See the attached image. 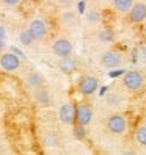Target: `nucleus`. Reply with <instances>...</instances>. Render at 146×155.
<instances>
[{"label":"nucleus","mask_w":146,"mask_h":155,"mask_svg":"<svg viewBox=\"0 0 146 155\" xmlns=\"http://www.w3.org/2000/svg\"><path fill=\"white\" fill-rule=\"evenodd\" d=\"M19 41H21V44L22 45H25V47H32L33 45V42H35V39H33V36L30 35V31L29 30H22L21 33H19Z\"/></svg>","instance_id":"18"},{"label":"nucleus","mask_w":146,"mask_h":155,"mask_svg":"<svg viewBox=\"0 0 146 155\" xmlns=\"http://www.w3.org/2000/svg\"><path fill=\"white\" fill-rule=\"evenodd\" d=\"M25 85L27 88L35 89V88H39V86H46V78L42 77V74L36 69H30L29 72L25 74Z\"/></svg>","instance_id":"13"},{"label":"nucleus","mask_w":146,"mask_h":155,"mask_svg":"<svg viewBox=\"0 0 146 155\" xmlns=\"http://www.w3.org/2000/svg\"><path fill=\"white\" fill-rule=\"evenodd\" d=\"M58 117L63 124L66 125H72L76 121V105L72 102H66L60 107L58 110Z\"/></svg>","instance_id":"12"},{"label":"nucleus","mask_w":146,"mask_h":155,"mask_svg":"<svg viewBox=\"0 0 146 155\" xmlns=\"http://www.w3.org/2000/svg\"><path fill=\"white\" fill-rule=\"evenodd\" d=\"M121 88L127 93H141L146 88V75L140 69H131L121 77Z\"/></svg>","instance_id":"2"},{"label":"nucleus","mask_w":146,"mask_h":155,"mask_svg":"<svg viewBox=\"0 0 146 155\" xmlns=\"http://www.w3.org/2000/svg\"><path fill=\"white\" fill-rule=\"evenodd\" d=\"M52 52L55 53L58 58L63 57H69L74 52V45H72V41L66 36H58L52 41Z\"/></svg>","instance_id":"6"},{"label":"nucleus","mask_w":146,"mask_h":155,"mask_svg":"<svg viewBox=\"0 0 146 155\" xmlns=\"http://www.w3.org/2000/svg\"><path fill=\"white\" fill-rule=\"evenodd\" d=\"M5 38H6V31L3 27H0V41H5Z\"/></svg>","instance_id":"24"},{"label":"nucleus","mask_w":146,"mask_h":155,"mask_svg":"<svg viewBox=\"0 0 146 155\" xmlns=\"http://www.w3.org/2000/svg\"><path fill=\"white\" fill-rule=\"evenodd\" d=\"M104 104L110 111H121L127 105V97L121 89H110L104 96Z\"/></svg>","instance_id":"4"},{"label":"nucleus","mask_w":146,"mask_h":155,"mask_svg":"<svg viewBox=\"0 0 146 155\" xmlns=\"http://www.w3.org/2000/svg\"><path fill=\"white\" fill-rule=\"evenodd\" d=\"M21 68V57L14 52H5L0 55V69L5 72H16Z\"/></svg>","instance_id":"10"},{"label":"nucleus","mask_w":146,"mask_h":155,"mask_svg":"<svg viewBox=\"0 0 146 155\" xmlns=\"http://www.w3.org/2000/svg\"><path fill=\"white\" fill-rule=\"evenodd\" d=\"M58 21H60L61 28H65L68 31H72V30H76L79 27V16L74 11H71V10H65V11H63L60 14Z\"/></svg>","instance_id":"11"},{"label":"nucleus","mask_w":146,"mask_h":155,"mask_svg":"<svg viewBox=\"0 0 146 155\" xmlns=\"http://www.w3.org/2000/svg\"><path fill=\"white\" fill-rule=\"evenodd\" d=\"M74 127H72V135L76 136L77 140H83L87 136V127L85 125H80V124H72Z\"/></svg>","instance_id":"19"},{"label":"nucleus","mask_w":146,"mask_h":155,"mask_svg":"<svg viewBox=\"0 0 146 155\" xmlns=\"http://www.w3.org/2000/svg\"><path fill=\"white\" fill-rule=\"evenodd\" d=\"M99 64L105 69H118L124 64V53L115 47H108L99 55Z\"/></svg>","instance_id":"3"},{"label":"nucleus","mask_w":146,"mask_h":155,"mask_svg":"<svg viewBox=\"0 0 146 155\" xmlns=\"http://www.w3.org/2000/svg\"><path fill=\"white\" fill-rule=\"evenodd\" d=\"M58 69L63 72V74H72V72L77 69V61H76V58L72 57V55L60 58Z\"/></svg>","instance_id":"17"},{"label":"nucleus","mask_w":146,"mask_h":155,"mask_svg":"<svg viewBox=\"0 0 146 155\" xmlns=\"http://www.w3.org/2000/svg\"><path fill=\"white\" fill-rule=\"evenodd\" d=\"M143 38H144V41H146V24H144V27H143Z\"/></svg>","instance_id":"28"},{"label":"nucleus","mask_w":146,"mask_h":155,"mask_svg":"<svg viewBox=\"0 0 146 155\" xmlns=\"http://www.w3.org/2000/svg\"><path fill=\"white\" fill-rule=\"evenodd\" d=\"M32 97H33L35 102L38 104V105H41V107L49 105V104H50V100H52V97H50V91L46 88V86H39V88L32 89Z\"/></svg>","instance_id":"14"},{"label":"nucleus","mask_w":146,"mask_h":155,"mask_svg":"<svg viewBox=\"0 0 146 155\" xmlns=\"http://www.w3.org/2000/svg\"><path fill=\"white\" fill-rule=\"evenodd\" d=\"M126 21L131 25H138L146 22V0H135L131 10L126 14Z\"/></svg>","instance_id":"5"},{"label":"nucleus","mask_w":146,"mask_h":155,"mask_svg":"<svg viewBox=\"0 0 146 155\" xmlns=\"http://www.w3.org/2000/svg\"><path fill=\"white\" fill-rule=\"evenodd\" d=\"M58 6H63V8H68V6H71V3L74 2V0H53Z\"/></svg>","instance_id":"22"},{"label":"nucleus","mask_w":146,"mask_h":155,"mask_svg":"<svg viewBox=\"0 0 146 155\" xmlns=\"http://www.w3.org/2000/svg\"><path fill=\"white\" fill-rule=\"evenodd\" d=\"M141 55H143V57L146 58V45H144V47L141 49Z\"/></svg>","instance_id":"27"},{"label":"nucleus","mask_w":146,"mask_h":155,"mask_svg":"<svg viewBox=\"0 0 146 155\" xmlns=\"http://www.w3.org/2000/svg\"><path fill=\"white\" fill-rule=\"evenodd\" d=\"M5 47H6L5 41H0V52H3V50H5Z\"/></svg>","instance_id":"26"},{"label":"nucleus","mask_w":146,"mask_h":155,"mask_svg":"<svg viewBox=\"0 0 146 155\" xmlns=\"http://www.w3.org/2000/svg\"><path fill=\"white\" fill-rule=\"evenodd\" d=\"M104 130L115 138H121L129 132V117L123 111H112L104 117Z\"/></svg>","instance_id":"1"},{"label":"nucleus","mask_w":146,"mask_h":155,"mask_svg":"<svg viewBox=\"0 0 146 155\" xmlns=\"http://www.w3.org/2000/svg\"><path fill=\"white\" fill-rule=\"evenodd\" d=\"M87 22L88 24H99V14L96 11L87 13Z\"/></svg>","instance_id":"21"},{"label":"nucleus","mask_w":146,"mask_h":155,"mask_svg":"<svg viewBox=\"0 0 146 155\" xmlns=\"http://www.w3.org/2000/svg\"><path fill=\"white\" fill-rule=\"evenodd\" d=\"M77 88H79V93L83 96V97H90V96H93L96 91H97V88H99V80H97L96 75L87 74V75H83V77L80 78Z\"/></svg>","instance_id":"7"},{"label":"nucleus","mask_w":146,"mask_h":155,"mask_svg":"<svg viewBox=\"0 0 146 155\" xmlns=\"http://www.w3.org/2000/svg\"><path fill=\"white\" fill-rule=\"evenodd\" d=\"M134 143L137 147L146 149V121L140 122L134 130Z\"/></svg>","instance_id":"15"},{"label":"nucleus","mask_w":146,"mask_h":155,"mask_svg":"<svg viewBox=\"0 0 146 155\" xmlns=\"http://www.w3.org/2000/svg\"><path fill=\"white\" fill-rule=\"evenodd\" d=\"M11 52H14L16 55H19V57H22V52H21L19 49H16V47H11Z\"/></svg>","instance_id":"25"},{"label":"nucleus","mask_w":146,"mask_h":155,"mask_svg":"<svg viewBox=\"0 0 146 155\" xmlns=\"http://www.w3.org/2000/svg\"><path fill=\"white\" fill-rule=\"evenodd\" d=\"M93 107H91L88 102H79L76 105V124L85 125L88 127L93 121Z\"/></svg>","instance_id":"8"},{"label":"nucleus","mask_w":146,"mask_h":155,"mask_svg":"<svg viewBox=\"0 0 146 155\" xmlns=\"http://www.w3.org/2000/svg\"><path fill=\"white\" fill-rule=\"evenodd\" d=\"M113 38H115V35H113V30H110V28H105L99 33V39L102 42H112Z\"/></svg>","instance_id":"20"},{"label":"nucleus","mask_w":146,"mask_h":155,"mask_svg":"<svg viewBox=\"0 0 146 155\" xmlns=\"http://www.w3.org/2000/svg\"><path fill=\"white\" fill-rule=\"evenodd\" d=\"M27 30L30 31V35L33 36L35 41H42L46 39V36L49 33V28H47V24H46L44 19H39V17H36V19H32L27 25Z\"/></svg>","instance_id":"9"},{"label":"nucleus","mask_w":146,"mask_h":155,"mask_svg":"<svg viewBox=\"0 0 146 155\" xmlns=\"http://www.w3.org/2000/svg\"><path fill=\"white\" fill-rule=\"evenodd\" d=\"M134 2L135 0H110V6L116 14L126 16L127 11L131 10V6L134 5Z\"/></svg>","instance_id":"16"},{"label":"nucleus","mask_w":146,"mask_h":155,"mask_svg":"<svg viewBox=\"0 0 146 155\" xmlns=\"http://www.w3.org/2000/svg\"><path fill=\"white\" fill-rule=\"evenodd\" d=\"M2 2H3L6 6H17V5L22 2V0H2Z\"/></svg>","instance_id":"23"}]
</instances>
